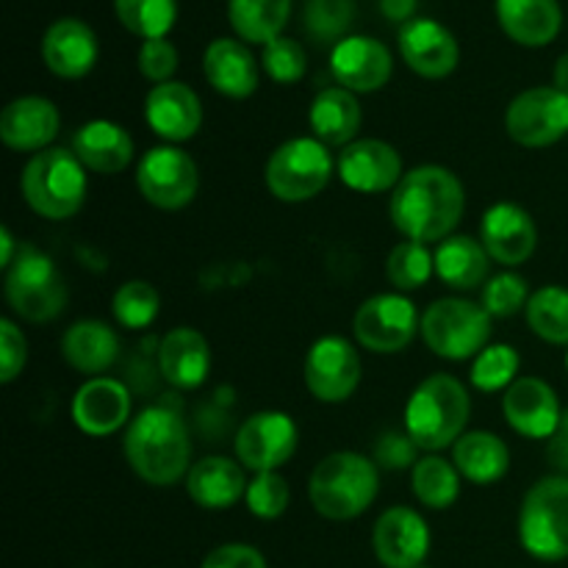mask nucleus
<instances>
[{"label": "nucleus", "mask_w": 568, "mask_h": 568, "mask_svg": "<svg viewBox=\"0 0 568 568\" xmlns=\"http://www.w3.org/2000/svg\"><path fill=\"white\" fill-rule=\"evenodd\" d=\"M466 211V189L453 170L422 164L405 172L392 192L388 216L408 242H444L460 225Z\"/></svg>", "instance_id": "nucleus-1"}, {"label": "nucleus", "mask_w": 568, "mask_h": 568, "mask_svg": "<svg viewBox=\"0 0 568 568\" xmlns=\"http://www.w3.org/2000/svg\"><path fill=\"white\" fill-rule=\"evenodd\" d=\"M128 466L150 486H175L192 469V433L178 410L150 405L139 410L122 442Z\"/></svg>", "instance_id": "nucleus-2"}, {"label": "nucleus", "mask_w": 568, "mask_h": 568, "mask_svg": "<svg viewBox=\"0 0 568 568\" xmlns=\"http://www.w3.org/2000/svg\"><path fill=\"white\" fill-rule=\"evenodd\" d=\"M381 491V471L361 453H331L314 466L308 477L311 505L331 521L358 519L372 508Z\"/></svg>", "instance_id": "nucleus-3"}, {"label": "nucleus", "mask_w": 568, "mask_h": 568, "mask_svg": "<svg viewBox=\"0 0 568 568\" xmlns=\"http://www.w3.org/2000/svg\"><path fill=\"white\" fill-rule=\"evenodd\" d=\"M471 414V397L464 383L453 375L425 377L405 405V433L416 442V447L427 453L449 447L466 433V422Z\"/></svg>", "instance_id": "nucleus-4"}, {"label": "nucleus", "mask_w": 568, "mask_h": 568, "mask_svg": "<svg viewBox=\"0 0 568 568\" xmlns=\"http://www.w3.org/2000/svg\"><path fill=\"white\" fill-rule=\"evenodd\" d=\"M22 197L44 220H70L87 203V166L67 148H48L31 155L20 178Z\"/></svg>", "instance_id": "nucleus-5"}, {"label": "nucleus", "mask_w": 568, "mask_h": 568, "mask_svg": "<svg viewBox=\"0 0 568 568\" xmlns=\"http://www.w3.org/2000/svg\"><path fill=\"white\" fill-rule=\"evenodd\" d=\"M519 541L530 558L558 564L568 558V477L549 475L521 499Z\"/></svg>", "instance_id": "nucleus-6"}, {"label": "nucleus", "mask_w": 568, "mask_h": 568, "mask_svg": "<svg viewBox=\"0 0 568 568\" xmlns=\"http://www.w3.org/2000/svg\"><path fill=\"white\" fill-rule=\"evenodd\" d=\"M422 338L444 361L477 358L491 344V316L466 297H442L422 314Z\"/></svg>", "instance_id": "nucleus-7"}, {"label": "nucleus", "mask_w": 568, "mask_h": 568, "mask_svg": "<svg viewBox=\"0 0 568 568\" xmlns=\"http://www.w3.org/2000/svg\"><path fill=\"white\" fill-rule=\"evenodd\" d=\"M333 170L331 148L314 136H297L277 144L264 166V181L281 203H308L325 192Z\"/></svg>", "instance_id": "nucleus-8"}, {"label": "nucleus", "mask_w": 568, "mask_h": 568, "mask_svg": "<svg viewBox=\"0 0 568 568\" xmlns=\"http://www.w3.org/2000/svg\"><path fill=\"white\" fill-rule=\"evenodd\" d=\"M6 303L20 320L42 325L53 322L67 305V283L53 258L33 247H22L6 272Z\"/></svg>", "instance_id": "nucleus-9"}, {"label": "nucleus", "mask_w": 568, "mask_h": 568, "mask_svg": "<svg viewBox=\"0 0 568 568\" xmlns=\"http://www.w3.org/2000/svg\"><path fill=\"white\" fill-rule=\"evenodd\" d=\"M136 186L155 209L181 211L197 197L200 170L186 150L175 144H161L139 159Z\"/></svg>", "instance_id": "nucleus-10"}, {"label": "nucleus", "mask_w": 568, "mask_h": 568, "mask_svg": "<svg viewBox=\"0 0 568 568\" xmlns=\"http://www.w3.org/2000/svg\"><path fill=\"white\" fill-rule=\"evenodd\" d=\"M422 320L414 300L399 292L375 294L364 300L353 316L355 342L377 355H394L408 347L419 333Z\"/></svg>", "instance_id": "nucleus-11"}, {"label": "nucleus", "mask_w": 568, "mask_h": 568, "mask_svg": "<svg viewBox=\"0 0 568 568\" xmlns=\"http://www.w3.org/2000/svg\"><path fill=\"white\" fill-rule=\"evenodd\" d=\"M505 131L521 148H549L568 136V94L558 87H532L505 109Z\"/></svg>", "instance_id": "nucleus-12"}, {"label": "nucleus", "mask_w": 568, "mask_h": 568, "mask_svg": "<svg viewBox=\"0 0 568 568\" xmlns=\"http://www.w3.org/2000/svg\"><path fill=\"white\" fill-rule=\"evenodd\" d=\"M361 355L344 336H322L308 347L303 364L305 388L320 403H347L361 386Z\"/></svg>", "instance_id": "nucleus-13"}, {"label": "nucleus", "mask_w": 568, "mask_h": 568, "mask_svg": "<svg viewBox=\"0 0 568 568\" xmlns=\"http://www.w3.org/2000/svg\"><path fill=\"white\" fill-rule=\"evenodd\" d=\"M300 444V430L294 419L283 410H258L247 416L244 425L236 430V460L244 469L264 475L277 471L294 458Z\"/></svg>", "instance_id": "nucleus-14"}, {"label": "nucleus", "mask_w": 568, "mask_h": 568, "mask_svg": "<svg viewBox=\"0 0 568 568\" xmlns=\"http://www.w3.org/2000/svg\"><path fill=\"white\" fill-rule=\"evenodd\" d=\"M372 549L386 568H419L430 552V527L408 505H394L372 527Z\"/></svg>", "instance_id": "nucleus-15"}, {"label": "nucleus", "mask_w": 568, "mask_h": 568, "mask_svg": "<svg viewBox=\"0 0 568 568\" xmlns=\"http://www.w3.org/2000/svg\"><path fill=\"white\" fill-rule=\"evenodd\" d=\"M336 172L342 183L361 194L394 192L403 181V155L383 139H355L338 153Z\"/></svg>", "instance_id": "nucleus-16"}, {"label": "nucleus", "mask_w": 568, "mask_h": 568, "mask_svg": "<svg viewBox=\"0 0 568 568\" xmlns=\"http://www.w3.org/2000/svg\"><path fill=\"white\" fill-rule=\"evenodd\" d=\"M399 55L422 78H447L458 67L460 48L447 26L433 17H414L399 28Z\"/></svg>", "instance_id": "nucleus-17"}, {"label": "nucleus", "mask_w": 568, "mask_h": 568, "mask_svg": "<svg viewBox=\"0 0 568 568\" xmlns=\"http://www.w3.org/2000/svg\"><path fill=\"white\" fill-rule=\"evenodd\" d=\"M480 242L491 261L508 266H521L532 258L538 247L536 220L516 203H494L483 214Z\"/></svg>", "instance_id": "nucleus-18"}, {"label": "nucleus", "mask_w": 568, "mask_h": 568, "mask_svg": "<svg viewBox=\"0 0 568 568\" xmlns=\"http://www.w3.org/2000/svg\"><path fill=\"white\" fill-rule=\"evenodd\" d=\"M331 72L338 87L349 89L355 94L377 92L388 83L394 72L392 50L372 37H344L333 44Z\"/></svg>", "instance_id": "nucleus-19"}, {"label": "nucleus", "mask_w": 568, "mask_h": 568, "mask_svg": "<svg viewBox=\"0 0 568 568\" xmlns=\"http://www.w3.org/2000/svg\"><path fill=\"white\" fill-rule=\"evenodd\" d=\"M144 120L155 136L166 139L170 144H181L197 136L203 125V103L189 83H155L144 98Z\"/></svg>", "instance_id": "nucleus-20"}, {"label": "nucleus", "mask_w": 568, "mask_h": 568, "mask_svg": "<svg viewBox=\"0 0 568 568\" xmlns=\"http://www.w3.org/2000/svg\"><path fill=\"white\" fill-rule=\"evenodd\" d=\"M503 416L519 436L549 442L564 419V408L547 381L519 377L508 392H503Z\"/></svg>", "instance_id": "nucleus-21"}, {"label": "nucleus", "mask_w": 568, "mask_h": 568, "mask_svg": "<svg viewBox=\"0 0 568 568\" xmlns=\"http://www.w3.org/2000/svg\"><path fill=\"white\" fill-rule=\"evenodd\" d=\"M131 392L116 377H89L72 397V422L87 436L105 438L131 425Z\"/></svg>", "instance_id": "nucleus-22"}, {"label": "nucleus", "mask_w": 568, "mask_h": 568, "mask_svg": "<svg viewBox=\"0 0 568 568\" xmlns=\"http://www.w3.org/2000/svg\"><path fill=\"white\" fill-rule=\"evenodd\" d=\"M61 114L53 100L39 94L14 98L0 111V139L17 153H42L59 136Z\"/></svg>", "instance_id": "nucleus-23"}, {"label": "nucleus", "mask_w": 568, "mask_h": 568, "mask_svg": "<svg viewBox=\"0 0 568 568\" xmlns=\"http://www.w3.org/2000/svg\"><path fill=\"white\" fill-rule=\"evenodd\" d=\"M98 37L92 26L78 17H61L44 31L42 37V61L53 75L59 78H83L98 64Z\"/></svg>", "instance_id": "nucleus-24"}, {"label": "nucleus", "mask_w": 568, "mask_h": 568, "mask_svg": "<svg viewBox=\"0 0 568 568\" xmlns=\"http://www.w3.org/2000/svg\"><path fill=\"white\" fill-rule=\"evenodd\" d=\"M159 375L172 388L192 392L205 383L211 372V347L194 327H175L159 342Z\"/></svg>", "instance_id": "nucleus-25"}, {"label": "nucleus", "mask_w": 568, "mask_h": 568, "mask_svg": "<svg viewBox=\"0 0 568 568\" xmlns=\"http://www.w3.org/2000/svg\"><path fill=\"white\" fill-rule=\"evenodd\" d=\"M203 72L211 87L231 100H244L258 89L261 70L242 39L220 37L205 48Z\"/></svg>", "instance_id": "nucleus-26"}, {"label": "nucleus", "mask_w": 568, "mask_h": 568, "mask_svg": "<svg viewBox=\"0 0 568 568\" xmlns=\"http://www.w3.org/2000/svg\"><path fill=\"white\" fill-rule=\"evenodd\" d=\"M72 153L78 155L89 172L98 175H120L131 166L133 136L122 125L111 120H92L83 122L72 136Z\"/></svg>", "instance_id": "nucleus-27"}, {"label": "nucleus", "mask_w": 568, "mask_h": 568, "mask_svg": "<svg viewBox=\"0 0 568 568\" xmlns=\"http://www.w3.org/2000/svg\"><path fill=\"white\" fill-rule=\"evenodd\" d=\"M247 477L239 460L225 455H209V458L192 464L186 475V491L197 508L227 510L247 497Z\"/></svg>", "instance_id": "nucleus-28"}, {"label": "nucleus", "mask_w": 568, "mask_h": 568, "mask_svg": "<svg viewBox=\"0 0 568 568\" xmlns=\"http://www.w3.org/2000/svg\"><path fill=\"white\" fill-rule=\"evenodd\" d=\"M308 122L314 139H320L325 148H347L358 139L364 111H361L358 94L344 87H327L316 92L311 100Z\"/></svg>", "instance_id": "nucleus-29"}, {"label": "nucleus", "mask_w": 568, "mask_h": 568, "mask_svg": "<svg viewBox=\"0 0 568 568\" xmlns=\"http://www.w3.org/2000/svg\"><path fill=\"white\" fill-rule=\"evenodd\" d=\"M61 358L75 372L103 377L120 358V336L100 320H81L61 336Z\"/></svg>", "instance_id": "nucleus-30"}, {"label": "nucleus", "mask_w": 568, "mask_h": 568, "mask_svg": "<svg viewBox=\"0 0 568 568\" xmlns=\"http://www.w3.org/2000/svg\"><path fill=\"white\" fill-rule=\"evenodd\" d=\"M497 17L503 31L525 48H544L564 26L558 0H497Z\"/></svg>", "instance_id": "nucleus-31"}, {"label": "nucleus", "mask_w": 568, "mask_h": 568, "mask_svg": "<svg viewBox=\"0 0 568 568\" xmlns=\"http://www.w3.org/2000/svg\"><path fill=\"white\" fill-rule=\"evenodd\" d=\"M453 464L475 486H491L508 475L510 449L497 433L469 430L453 444Z\"/></svg>", "instance_id": "nucleus-32"}, {"label": "nucleus", "mask_w": 568, "mask_h": 568, "mask_svg": "<svg viewBox=\"0 0 568 568\" xmlns=\"http://www.w3.org/2000/svg\"><path fill=\"white\" fill-rule=\"evenodd\" d=\"M433 261H436V275L453 292H475V288L488 283V266H491L488 261H491V255L486 253L480 239H444L436 253H433Z\"/></svg>", "instance_id": "nucleus-33"}, {"label": "nucleus", "mask_w": 568, "mask_h": 568, "mask_svg": "<svg viewBox=\"0 0 568 568\" xmlns=\"http://www.w3.org/2000/svg\"><path fill=\"white\" fill-rule=\"evenodd\" d=\"M292 0H227V20L244 42L266 44L283 37Z\"/></svg>", "instance_id": "nucleus-34"}, {"label": "nucleus", "mask_w": 568, "mask_h": 568, "mask_svg": "<svg viewBox=\"0 0 568 568\" xmlns=\"http://www.w3.org/2000/svg\"><path fill=\"white\" fill-rule=\"evenodd\" d=\"M410 488L414 497L430 510H447L458 503L460 494V471L453 460L427 455L410 469Z\"/></svg>", "instance_id": "nucleus-35"}, {"label": "nucleus", "mask_w": 568, "mask_h": 568, "mask_svg": "<svg viewBox=\"0 0 568 568\" xmlns=\"http://www.w3.org/2000/svg\"><path fill=\"white\" fill-rule=\"evenodd\" d=\"M527 325L538 338L568 347V288L541 286L525 308Z\"/></svg>", "instance_id": "nucleus-36"}, {"label": "nucleus", "mask_w": 568, "mask_h": 568, "mask_svg": "<svg viewBox=\"0 0 568 568\" xmlns=\"http://www.w3.org/2000/svg\"><path fill=\"white\" fill-rule=\"evenodd\" d=\"M521 358L516 347L510 344H488L475 361H471L469 381L477 392L494 394L508 392L516 381H519Z\"/></svg>", "instance_id": "nucleus-37"}, {"label": "nucleus", "mask_w": 568, "mask_h": 568, "mask_svg": "<svg viewBox=\"0 0 568 568\" xmlns=\"http://www.w3.org/2000/svg\"><path fill=\"white\" fill-rule=\"evenodd\" d=\"M433 272H436V261H433V253L427 250V244L408 242V239L394 244L386 258V277L399 294L422 288L430 281Z\"/></svg>", "instance_id": "nucleus-38"}, {"label": "nucleus", "mask_w": 568, "mask_h": 568, "mask_svg": "<svg viewBox=\"0 0 568 568\" xmlns=\"http://www.w3.org/2000/svg\"><path fill=\"white\" fill-rule=\"evenodd\" d=\"M116 17L131 33L142 39H164L175 26V0H114Z\"/></svg>", "instance_id": "nucleus-39"}, {"label": "nucleus", "mask_w": 568, "mask_h": 568, "mask_svg": "<svg viewBox=\"0 0 568 568\" xmlns=\"http://www.w3.org/2000/svg\"><path fill=\"white\" fill-rule=\"evenodd\" d=\"M111 311L125 331H144L159 320L161 297L153 283L128 281L111 297Z\"/></svg>", "instance_id": "nucleus-40"}, {"label": "nucleus", "mask_w": 568, "mask_h": 568, "mask_svg": "<svg viewBox=\"0 0 568 568\" xmlns=\"http://www.w3.org/2000/svg\"><path fill=\"white\" fill-rule=\"evenodd\" d=\"M355 20L353 0H305V31L316 42H342Z\"/></svg>", "instance_id": "nucleus-41"}, {"label": "nucleus", "mask_w": 568, "mask_h": 568, "mask_svg": "<svg viewBox=\"0 0 568 568\" xmlns=\"http://www.w3.org/2000/svg\"><path fill=\"white\" fill-rule=\"evenodd\" d=\"M530 303V288L521 275H516L514 270L499 272V275L488 277V283L483 286L480 305L488 311V316H497V320H508L516 316L519 311L527 308Z\"/></svg>", "instance_id": "nucleus-42"}, {"label": "nucleus", "mask_w": 568, "mask_h": 568, "mask_svg": "<svg viewBox=\"0 0 568 568\" xmlns=\"http://www.w3.org/2000/svg\"><path fill=\"white\" fill-rule=\"evenodd\" d=\"M244 503H247L250 514L258 516V519H281L288 510V503H292V488H288L286 477L283 475H277V471H264V475H255L253 480H250Z\"/></svg>", "instance_id": "nucleus-43"}, {"label": "nucleus", "mask_w": 568, "mask_h": 568, "mask_svg": "<svg viewBox=\"0 0 568 568\" xmlns=\"http://www.w3.org/2000/svg\"><path fill=\"white\" fill-rule=\"evenodd\" d=\"M261 67L275 83H297L303 81L305 70H308V55H305V48L297 39L277 37L264 44Z\"/></svg>", "instance_id": "nucleus-44"}, {"label": "nucleus", "mask_w": 568, "mask_h": 568, "mask_svg": "<svg viewBox=\"0 0 568 568\" xmlns=\"http://www.w3.org/2000/svg\"><path fill=\"white\" fill-rule=\"evenodd\" d=\"M139 72H142L148 81L153 83H166L172 81L178 70V48L170 39H144L142 48H139Z\"/></svg>", "instance_id": "nucleus-45"}, {"label": "nucleus", "mask_w": 568, "mask_h": 568, "mask_svg": "<svg viewBox=\"0 0 568 568\" xmlns=\"http://www.w3.org/2000/svg\"><path fill=\"white\" fill-rule=\"evenodd\" d=\"M372 460L377 464V469L399 471L408 469V466L414 469V466L419 464V447H416V442L405 430H388L375 442Z\"/></svg>", "instance_id": "nucleus-46"}, {"label": "nucleus", "mask_w": 568, "mask_h": 568, "mask_svg": "<svg viewBox=\"0 0 568 568\" xmlns=\"http://www.w3.org/2000/svg\"><path fill=\"white\" fill-rule=\"evenodd\" d=\"M28 342L14 320H0V383H14L26 369Z\"/></svg>", "instance_id": "nucleus-47"}, {"label": "nucleus", "mask_w": 568, "mask_h": 568, "mask_svg": "<svg viewBox=\"0 0 568 568\" xmlns=\"http://www.w3.org/2000/svg\"><path fill=\"white\" fill-rule=\"evenodd\" d=\"M200 568H270L266 558L250 544H222L205 555Z\"/></svg>", "instance_id": "nucleus-48"}, {"label": "nucleus", "mask_w": 568, "mask_h": 568, "mask_svg": "<svg viewBox=\"0 0 568 568\" xmlns=\"http://www.w3.org/2000/svg\"><path fill=\"white\" fill-rule=\"evenodd\" d=\"M547 458L560 475L568 477V408L564 410V419H560L555 436L547 442Z\"/></svg>", "instance_id": "nucleus-49"}, {"label": "nucleus", "mask_w": 568, "mask_h": 568, "mask_svg": "<svg viewBox=\"0 0 568 568\" xmlns=\"http://www.w3.org/2000/svg\"><path fill=\"white\" fill-rule=\"evenodd\" d=\"M419 0H381V11L392 22H410L414 20V11Z\"/></svg>", "instance_id": "nucleus-50"}, {"label": "nucleus", "mask_w": 568, "mask_h": 568, "mask_svg": "<svg viewBox=\"0 0 568 568\" xmlns=\"http://www.w3.org/2000/svg\"><path fill=\"white\" fill-rule=\"evenodd\" d=\"M14 250H17L14 236H11L9 225H3L0 227V266H3V270H9V266L14 264V258H17Z\"/></svg>", "instance_id": "nucleus-51"}, {"label": "nucleus", "mask_w": 568, "mask_h": 568, "mask_svg": "<svg viewBox=\"0 0 568 568\" xmlns=\"http://www.w3.org/2000/svg\"><path fill=\"white\" fill-rule=\"evenodd\" d=\"M555 87L568 94V53H564L555 61Z\"/></svg>", "instance_id": "nucleus-52"}, {"label": "nucleus", "mask_w": 568, "mask_h": 568, "mask_svg": "<svg viewBox=\"0 0 568 568\" xmlns=\"http://www.w3.org/2000/svg\"><path fill=\"white\" fill-rule=\"evenodd\" d=\"M566 369H568V353H566Z\"/></svg>", "instance_id": "nucleus-53"}, {"label": "nucleus", "mask_w": 568, "mask_h": 568, "mask_svg": "<svg viewBox=\"0 0 568 568\" xmlns=\"http://www.w3.org/2000/svg\"><path fill=\"white\" fill-rule=\"evenodd\" d=\"M419 568H430V566H419Z\"/></svg>", "instance_id": "nucleus-54"}]
</instances>
